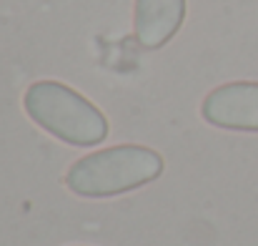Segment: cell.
Instances as JSON below:
<instances>
[{
    "label": "cell",
    "instance_id": "cell-1",
    "mask_svg": "<svg viewBox=\"0 0 258 246\" xmlns=\"http://www.w3.org/2000/svg\"><path fill=\"white\" fill-rule=\"evenodd\" d=\"M23 108L35 126L76 149L103 143L110 131L100 108L60 81H35L28 85Z\"/></svg>",
    "mask_w": 258,
    "mask_h": 246
},
{
    "label": "cell",
    "instance_id": "cell-2",
    "mask_svg": "<svg viewBox=\"0 0 258 246\" xmlns=\"http://www.w3.org/2000/svg\"><path fill=\"white\" fill-rule=\"evenodd\" d=\"M161 173L163 156L158 151L120 143L78 159L66 173V186L83 199H110L153 183Z\"/></svg>",
    "mask_w": 258,
    "mask_h": 246
},
{
    "label": "cell",
    "instance_id": "cell-3",
    "mask_svg": "<svg viewBox=\"0 0 258 246\" xmlns=\"http://www.w3.org/2000/svg\"><path fill=\"white\" fill-rule=\"evenodd\" d=\"M201 116L223 131L258 133V83L236 81L213 88L201 103Z\"/></svg>",
    "mask_w": 258,
    "mask_h": 246
},
{
    "label": "cell",
    "instance_id": "cell-4",
    "mask_svg": "<svg viewBox=\"0 0 258 246\" xmlns=\"http://www.w3.org/2000/svg\"><path fill=\"white\" fill-rule=\"evenodd\" d=\"M185 20V0H136L133 30L146 51H158L171 43Z\"/></svg>",
    "mask_w": 258,
    "mask_h": 246
}]
</instances>
